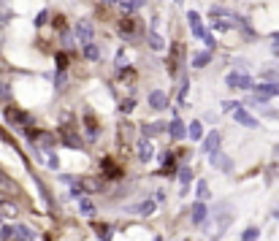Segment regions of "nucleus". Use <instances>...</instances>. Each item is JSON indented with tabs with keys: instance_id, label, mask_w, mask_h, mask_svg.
<instances>
[{
	"instance_id": "f257e3e1",
	"label": "nucleus",
	"mask_w": 279,
	"mask_h": 241,
	"mask_svg": "<svg viewBox=\"0 0 279 241\" xmlns=\"http://www.w3.org/2000/svg\"><path fill=\"white\" fill-rule=\"evenodd\" d=\"M76 38H79V44H92V38H95V27H92V22H87V19H82L76 25Z\"/></svg>"
},
{
	"instance_id": "f03ea898",
	"label": "nucleus",
	"mask_w": 279,
	"mask_h": 241,
	"mask_svg": "<svg viewBox=\"0 0 279 241\" xmlns=\"http://www.w3.org/2000/svg\"><path fill=\"white\" fill-rule=\"evenodd\" d=\"M225 84H228V87H241V90H250V92H252V87H255L252 79H250L247 73H228V76H225Z\"/></svg>"
},
{
	"instance_id": "7ed1b4c3",
	"label": "nucleus",
	"mask_w": 279,
	"mask_h": 241,
	"mask_svg": "<svg viewBox=\"0 0 279 241\" xmlns=\"http://www.w3.org/2000/svg\"><path fill=\"white\" fill-rule=\"evenodd\" d=\"M209 163H212V168H220V171H230V168H233V160H230L228 154H222L220 149L209 152Z\"/></svg>"
},
{
	"instance_id": "20e7f679",
	"label": "nucleus",
	"mask_w": 279,
	"mask_h": 241,
	"mask_svg": "<svg viewBox=\"0 0 279 241\" xmlns=\"http://www.w3.org/2000/svg\"><path fill=\"white\" fill-rule=\"evenodd\" d=\"M233 119L238 122V125H244V128H258V119H255V116L247 111V108H233Z\"/></svg>"
},
{
	"instance_id": "39448f33",
	"label": "nucleus",
	"mask_w": 279,
	"mask_h": 241,
	"mask_svg": "<svg viewBox=\"0 0 279 241\" xmlns=\"http://www.w3.org/2000/svg\"><path fill=\"white\" fill-rule=\"evenodd\" d=\"M220 144H222V136L217 133V130H212L209 136H203V146H201V149L209 154V152H217V149H220Z\"/></svg>"
},
{
	"instance_id": "423d86ee",
	"label": "nucleus",
	"mask_w": 279,
	"mask_h": 241,
	"mask_svg": "<svg viewBox=\"0 0 279 241\" xmlns=\"http://www.w3.org/2000/svg\"><path fill=\"white\" fill-rule=\"evenodd\" d=\"M60 138H62V144H65V146H71V149H79V146H82L79 136H76L68 125H62V128H60Z\"/></svg>"
},
{
	"instance_id": "0eeeda50",
	"label": "nucleus",
	"mask_w": 279,
	"mask_h": 241,
	"mask_svg": "<svg viewBox=\"0 0 279 241\" xmlns=\"http://www.w3.org/2000/svg\"><path fill=\"white\" fill-rule=\"evenodd\" d=\"M187 19H190V27H193V35L203 41V38H206V30L201 27V14H198V11H190Z\"/></svg>"
},
{
	"instance_id": "6e6552de",
	"label": "nucleus",
	"mask_w": 279,
	"mask_h": 241,
	"mask_svg": "<svg viewBox=\"0 0 279 241\" xmlns=\"http://www.w3.org/2000/svg\"><path fill=\"white\" fill-rule=\"evenodd\" d=\"M149 106L157 108V111H163V108L168 106V98H165V92H163V90H155L152 95H149Z\"/></svg>"
},
{
	"instance_id": "1a4fd4ad",
	"label": "nucleus",
	"mask_w": 279,
	"mask_h": 241,
	"mask_svg": "<svg viewBox=\"0 0 279 241\" xmlns=\"http://www.w3.org/2000/svg\"><path fill=\"white\" fill-rule=\"evenodd\" d=\"M206 214H209V209H206V204H203V200H198V204H193V222H195V225L206 222Z\"/></svg>"
},
{
	"instance_id": "9d476101",
	"label": "nucleus",
	"mask_w": 279,
	"mask_h": 241,
	"mask_svg": "<svg viewBox=\"0 0 279 241\" xmlns=\"http://www.w3.org/2000/svg\"><path fill=\"white\" fill-rule=\"evenodd\" d=\"M168 133H171V138H177V141H179V138H185V136H187L185 122H182V119H173L171 125H168Z\"/></svg>"
},
{
	"instance_id": "9b49d317",
	"label": "nucleus",
	"mask_w": 279,
	"mask_h": 241,
	"mask_svg": "<svg viewBox=\"0 0 279 241\" xmlns=\"http://www.w3.org/2000/svg\"><path fill=\"white\" fill-rule=\"evenodd\" d=\"M138 157L141 160H152V141H149V138H141L138 141Z\"/></svg>"
},
{
	"instance_id": "f8f14e48",
	"label": "nucleus",
	"mask_w": 279,
	"mask_h": 241,
	"mask_svg": "<svg viewBox=\"0 0 279 241\" xmlns=\"http://www.w3.org/2000/svg\"><path fill=\"white\" fill-rule=\"evenodd\" d=\"M252 90H255V92H260V95H266V98L279 95V84H255Z\"/></svg>"
},
{
	"instance_id": "ddd939ff",
	"label": "nucleus",
	"mask_w": 279,
	"mask_h": 241,
	"mask_svg": "<svg viewBox=\"0 0 279 241\" xmlns=\"http://www.w3.org/2000/svg\"><path fill=\"white\" fill-rule=\"evenodd\" d=\"M0 192H9V195H11V192H17V182L9 179L3 171H0Z\"/></svg>"
},
{
	"instance_id": "4468645a",
	"label": "nucleus",
	"mask_w": 279,
	"mask_h": 241,
	"mask_svg": "<svg viewBox=\"0 0 279 241\" xmlns=\"http://www.w3.org/2000/svg\"><path fill=\"white\" fill-rule=\"evenodd\" d=\"M187 133H190V138H193V141H201V138H203V122H190V130H187Z\"/></svg>"
},
{
	"instance_id": "2eb2a0df",
	"label": "nucleus",
	"mask_w": 279,
	"mask_h": 241,
	"mask_svg": "<svg viewBox=\"0 0 279 241\" xmlns=\"http://www.w3.org/2000/svg\"><path fill=\"white\" fill-rule=\"evenodd\" d=\"M6 116H9L11 122H19V125H30V116L22 114V111H14V108H9V111H6Z\"/></svg>"
},
{
	"instance_id": "dca6fc26",
	"label": "nucleus",
	"mask_w": 279,
	"mask_h": 241,
	"mask_svg": "<svg viewBox=\"0 0 279 241\" xmlns=\"http://www.w3.org/2000/svg\"><path fill=\"white\" fill-rule=\"evenodd\" d=\"M14 236H17L19 241H36V236H33V230L30 228H25V225H19L17 230H14Z\"/></svg>"
},
{
	"instance_id": "f3484780",
	"label": "nucleus",
	"mask_w": 279,
	"mask_h": 241,
	"mask_svg": "<svg viewBox=\"0 0 279 241\" xmlns=\"http://www.w3.org/2000/svg\"><path fill=\"white\" fill-rule=\"evenodd\" d=\"M84 57L87 60H98L100 57V49L95 44H84Z\"/></svg>"
},
{
	"instance_id": "a211bd4d",
	"label": "nucleus",
	"mask_w": 279,
	"mask_h": 241,
	"mask_svg": "<svg viewBox=\"0 0 279 241\" xmlns=\"http://www.w3.org/2000/svg\"><path fill=\"white\" fill-rule=\"evenodd\" d=\"M209 60H212V52H201V54H195L193 65L195 68H203V65H209Z\"/></svg>"
},
{
	"instance_id": "6ab92c4d",
	"label": "nucleus",
	"mask_w": 279,
	"mask_h": 241,
	"mask_svg": "<svg viewBox=\"0 0 279 241\" xmlns=\"http://www.w3.org/2000/svg\"><path fill=\"white\" fill-rule=\"evenodd\" d=\"M152 212H155V204H152V200H147V204L135 206V214H141V217H149Z\"/></svg>"
},
{
	"instance_id": "aec40b11",
	"label": "nucleus",
	"mask_w": 279,
	"mask_h": 241,
	"mask_svg": "<svg viewBox=\"0 0 279 241\" xmlns=\"http://www.w3.org/2000/svg\"><path fill=\"white\" fill-rule=\"evenodd\" d=\"M79 209H82V214H84V217H92V214H95L92 200H84V198H82V200H79Z\"/></svg>"
},
{
	"instance_id": "412c9836",
	"label": "nucleus",
	"mask_w": 279,
	"mask_h": 241,
	"mask_svg": "<svg viewBox=\"0 0 279 241\" xmlns=\"http://www.w3.org/2000/svg\"><path fill=\"white\" fill-rule=\"evenodd\" d=\"M103 168H106V176H111V179H117L119 174H122V171H117V166L111 160H103Z\"/></svg>"
},
{
	"instance_id": "4be33fe9",
	"label": "nucleus",
	"mask_w": 279,
	"mask_h": 241,
	"mask_svg": "<svg viewBox=\"0 0 279 241\" xmlns=\"http://www.w3.org/2000/svg\"><path fill=\"white\" fill-rule=\"evenodd\" d=\"M179 179H182V184H185V190L190 187V179H193V171H190L187 166H182V171H179Z\"/></svg>"
},
{
	"instance_id": "5701e85b",
	"label": "nucleus",
	"mask_w": 279,
	"mask_h": 241,
	"mask_svg": "<svg viewBox=\"0 0 279 241\" xmlns=\"http://www.w3.org/2000/svg\"><path fill=\"white\" fill-rule=\"evenodd\" d=\"M258 236H260L258 228H247V230L241 233V241H258Z\"/></svg>"
},
{
	"instance_id": "b1692460",
	"label": "nucleus",
	"mask_w": 279,
	"mask_h": 241,
	"mask_svg": "<svg viewBox=\"0 0 279 241\" xmlns=\"http://www.w3.org/2000/svg\"><path fill=\"white\" fill-rule=\"evenodd\" d=\"M149 44H152V49H163V46H165V44H163V38L157 35L155 30H152V33H149Z\"/></svg>"
},
{
	"instance_id": "393cba45",
	"label": "nucleus",
	"mask_w": 279,
	"mask_h": 241,
	"mask_svg": "<svg viewBox=\"0 0 279 241\" xmlns=\"http://www.w3.org/2000/svg\"><path fill=\"white\" fill-rule=\"evenodd\" d=\"M206 195H209V184H206V182H203V179H201V182H198V198H201V200H203Z\"/></svg>"
},
{
	"instance_id": "a878e982",
	"label": "nucleus",
	"mask_w": 279,
	"mask_h": 241,
	"mask_svg": "<svg viewBox=\"0 0 279 241\" xmlns=\"http://www.w3.org/2000/svg\"><path fill=\"white\" fill-rule=\"evenodd\" d=\"M119 3L125 6V9H130V11H135V9H141V0H119Z\"/></svg>"
},
{
	"instance_id": "bb28decb",
	"label": "nucleus",
	"mask_w": 279,
	"mask_h": 241,
	"mask_svg": "<svg viewBox=\"0 0 279 241\" xmlns=\"http://www.w3.org/2000/svg\"><path fill=\"white\" fill-rule=\"evenodd\" d=\"M160 130H163V128L157 125V122H152V125H147V128H144V133H147V136H155V133H160Z\"/></svg>"
},
{
	"instance_id": "cd10ccee",
	"label": "nucleus",
	"mask_w": 279,
	"mask_h": 241,
	"mask_svg": "<svg viewBox=\"0 0 279 241\" xmlns=\"http://www.w3.org/2000/svg\"><path fill=\"white\" fill-rule=\"evenodd\" d=\"M14 236V228H0V241H9Z\"/></svg>"
},
{
	"instance_id": "c85d7f7f",
	"label": "nucleus",
	"mask_w": 279,
	"mask_h": 241,
	"mask_svg": "<svg viewBox=\"0 0 279 241\" xmlns=\"http://www.w3.org/2000/svg\"><path fill=\"white\" fill-rule=\"evenodd\" d=\"M187 90H190V87H187V84H182V90H179V103H182V106H185V98H187Z\"/></svg>"
},
{
	"instance_id": "c756f323",
	"label": "nucleus",
	"mask_w": 279,
	"mask_h": 241,
	"mask_svg": "<svg viewBox=\"0 0 279 241\" xmlns=\"http://www.w3.org/2000/svg\"><path fill=\"white\" fill-rule=\"evenodd\" d=\"M49 168H54V171L60 168V160H57V154H49Z\"/></svg>"
},
{
	"instance_id": "7c9ffc66",
	"label": "nucleus",
	"mask_w": 279,
	"mask_h": 241,
	"mask_svg": "<svg viewBox=\"0 0 279 241\" xmlns=\"http://www.w3.org/2000/svg\"><path fill=\"white\" fill-rule=\"evenodd\" d=\"M65 63H68V57H65V54H57V68H60V71L65 68Z\"/></svg>"
},
{
	"instance_id": "2f4dec72",
	"label": "nucleus",
	"mask_w": 279,
	"mask_h": 241,
	"mask_svg": "<svg viewBox=\"0 0 279 241\" xmlns=\"http://www.w3.org/2000/svg\"><path fill=\"white\" fill-rule=\"evenodd\" d=\"M46 17H49V14H46V11H41V14L36 17V25H44V22H46Z\"/></svg>"
},
{
	"instance_id": "473e14b6",
	"label": "nucleus",
	"mask_w": 279,
	"mask_h": 241,
	"mask_svg": "<svg viewBox=\"0 0 279 241\" xmlns=\"http://www.w3.org/2000/svg\"><path fill=\"white\" fill-rule=\"evenodd\" d=\"M71 195H74V198H79V195H82V184H74V190H71Z\"/></svg>"
},
{
	"instance_id": "72a5a7b5",
	"label": "nucleus",
	"mask_w": 279,
	"mask_h": 241,
	"mask_svg": "<svg viewBox=\"0 0 279 241\" xmlns=\"http://www.w3.org/2000/svg\"><path fill=\"white\" fill-rule=\"evenodd\" d=\"M125 63H127V60H125V52H119V54H117V65H119V68H122Z\"/></svg>"
},
{
	"instance_id": "f704fd0d",
	"label": "nucleus",
	"mask_w": 279,
	"mask_h": 241,
	"mask_svg": "<svg viewBox=\"0 0 279 241\" xmlns=\"http://www.w3.org/2000/svg\"><path fill=\"white\" fill-rule=\"evenodd\" d=\"M271 44H274V52H279V33L271 35Z\"/></svg>"
},
{
	"instance_id": "c9c22d12",
	"label": "nucleus",
	"mask_w": 279,
	"mask_h": 241,
	"mask_svg": "<svg viewBox=\"0 0 279 241\" xmlns=\"http://www.w3.org/2000/svg\"><path fill=\"white\" fill-rule=\"evenodd\" d=\"M84 187L90 190V192H98V184H95V182H84Z\"/></svg>"
},
{
	"instance_id": "e433bc0d",
	"label": "nucleus",
	"mask_w": 279,
	"mask_h": 241,
	"mask_svg": "<svg viewBox=\"0 0 279 241\" xmlns=\"http://www.w3.org/2000/svg\"><path fill=\"white\" fill-rule=\"evenodd\" d=\"M233 108H238V100H230V103H225V111H233Z\"/></svg>"
},
{
	"instance_id": "4c0bfd02",
	"label": "nucleus",
	"mask_w": 279,
	"mask_h": 241,
	"mask_svg": "<svg viewBox=\"0 0 279 241\" xmlns=\"http://www.w3.org/2000/svg\"><path fill=\"white\" fill-rule=\"evenodd\" d=\"M54 84H57V87H62V84H65V73H62V71L57 73V82H54Z\"/></svg>"
},
{
	"instance_id": "58836bf2",
	"label": "nucleus",
	"mask_w": 279,
	"mask_h": 241,
	"mask_svg": "<svg viewBox=\"0 0 279 241\" xmlns=\"http://www.w3.org/2000/svg\"><path fill=\"white\" fill-rule=\"evenodd\" d=\"M133 108H135V103H133V100H127V103L122 106V111H133Z\"/></svg>"
},
{
	"instance_id": "ea45409f",
	"label": "nucleus",
	"mask_w": 279,
	"mask_h": 241,
	"mask_svg": "<svg viewBox=\"0 0 279 241\" xmlns=\"http://www.w3.org/2000/svg\"><path fill=\"white\" fill-rule=\"evenodd\" d=\"M274 217H276V220H279V209H276V212H274Z\"/></svg>"
},
{
	"instance_id": "a19ab883",
	"label": "nucleus",
	"mask_w": 279,
	"mask_h": 241,
	"mask_svg": "<svg viewBox=\"0 0 279 241\" xmlns=\"http://www.w3.org/2000/svg\"><path fill=\"white\" fill-rule=\"evenodd\" d=\"M177 3H182V0H177Z\"/></svg>"
}]
</instances>
